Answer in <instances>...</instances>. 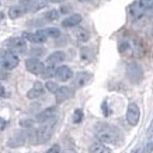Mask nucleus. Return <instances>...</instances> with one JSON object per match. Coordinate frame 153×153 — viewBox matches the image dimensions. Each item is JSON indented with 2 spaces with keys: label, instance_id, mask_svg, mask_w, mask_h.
<instances>
[{
  "label": "nucleus",
  "instance_id": "obj_32",
  "mask_svg": "<svg viewBox=\"0 0 153 153\" xmlns=\"http://www.w3.org/2000/svg\"><path fill=\"white\" fill-rule=\"evenodd\" d=\"M80 1H90V0H80Z\"/></svg>",
  "mask_w": 153,
  "mask_h": 153
},
{
  "label": "nucleus",
  "instance_id": "obj_7",
  "mask_svg": "<svg viewBox=\"0 0 153 153\" xmlns=\"http://www.w3.org/2000/svg\"><path fill=\"white\" fill-rule=\"evenodd\" d=\"M140 120V108L136 102H129L126 108V121L131 126H136Z\"/></svg>",
  "mask_w": 153,
  "mask_h": 153
},
{
  "label": "nucleus",
  "instance_id": "obj_31",
  "mask_svg": "<svg viewBox=\"0 0 153 153\" xmlns=\"http://www.w3.org/2000/svg\"><path fill=\"white\" fill-rule=\"evenodd\" d=\"M4 19V14H0V20H3Z\"/></svg>",
  "mask_w": 153,
  "mask_h": 153
},
{
  "label": "nucleus",
  "instance_id": "obj_22",
  "mask_svg": "<svg viewBox=\"0 0 153 153\" xmlns=\"http://www.w3.org/2000/svg\"><path fill=\"white\" fill-rule=\"evenodd\" d=\"M59 14H60L59 10H49L48 13H45V19L48 21H55V20L59 19Z\"/></svg>",
  "mask_w": 153,
  "mask_h": 153
},
{
  "label": "nucleus",
  "instance_id": "obj_17",
  "mask_svg": "<svg viewBox=\"0 0 153 153\" xmlns=\"http://www.w3.org/2000/svg\"><path fill=\"white\" fill-rule=\"evenodd\" d=\"M25 13H27V9L23 7V6H13V7L9 9V17L11 20L20 19V17H23Z\"/></svg>",
  "mask_w": 153,
  "mask_h": 153
},
{
  "label": "nucleus",
  "instance_id": "obj_20",
  "mask_svg": "<svg viewBox=\"0 0 153 153\" xmlns=\"http://www.w3.org/2000/svg\"><path fill=\"white\" fill-rule=\"evenodd\" d=\"M42 31H44V34H45L47 37H51V38L60 37V31L55 27H49V28H47V30H42Z\"/></svg>",
  "mask_w": 153,
  "mask_h": 153
},
{
  "label": "nucleus",
  "instance_id": "obj_23",
  "mask_svg": "<svg viewBox=\"0 0 153 153\" xmlns=\"http://www.w3.org/2000/svg\"><path fill=\"white\" fill-rule=\"evenodd\" d=\"M45 88H47L49 93H53V94H56V91L59 90V87H58V83H55V82H51V80H48L47 83H45Z\"/></svg>",
  "mask_w": 153,
  "mask_h": 153
},
{
  "label": "nucleus",
  "instance_id": "obj_29",
  "mask_svg": "<svg viewBox=\"0 0 153 153\" xmlns=\"http://www.w3.org/2000/svg\"><path fill=\"white\" fill-rule=\"evenodd\" d=\"M153 150V142H150V143L146 146V149H145V152L143 153H150Z\"/></svg>",
  "mask_w": 153,
  "mask_h": 153
},
{
  "label": "nucleus",
  "instance_id": "obj_30",
  "mask_svg": "<svg viewBox=\"0 0 153 153\" xmlns=\"http://www.w3.org/2000/svg\"><path fill=\"white\" fill-rule=\"evenodd\" d=\"M6 77V73H3V72H0V80H3Z\"/></svg>",
  "mask_w": 153,
  "mask_h": 153
},
{
  "label": "nucleus",
  "instance_id": "obj_1",
  "mask_svg": "<svg viewBox=\"0 0 153 153\" xmlns=\"http://www.w3.org/2000/svg\"><path fill=\"white\" fill-rule=\"evenodd\" d=\"M94 134L98 142L108 145H120L122 142V134L118 128L114 125H110L107 122H98L94 126Z\"/></svg>",
  "mask_w": 153,
  "mask_h": 153
},
{
  "label": "nucleus",
  "instance_id": "obj_2",
  "mask_svg": "<svg viewBox=\"0 0 153 153\" xmlns=\"http://www.w3.org/2000/svg\"><path fill=\"white\" fill-rule=\"evenodd\" d=\"M56 118L55 120H51L45 122L42 126H39L38 129H35L33 134L30 135V139H31V143L34 145H41L45 143L47 140L51 139L52 134H53V126H55Z\"/></svg>",
  "mask_w": 153,
  "mask_h": 153
},
{
  "label": "nucleus",
  "instance_id": "obj_13",
  "mask_svg": "<svg viewBox=\"0 0 153 153\" xmlns=\"http://www.w3.org/2000/svg\"><path fill=\"white\" fill-rule=\"evenodd\" d=\"M44 91H45V87L42 86V83H39V82H37V83L34 84L33 87L30 88L27 91V97L30 98V100H35V98H39L44 94Z\"/></svg>",
  "mask_w": 153,
  "mask_h": 153
},
{
  "label": "nucleus",
  "instance_id": "obj_3",
  "mask_svg": "<svg viewBox=\"0 0 153 153\" xmlns=\"http://www.w3.org/2000/svg\"><path fill=\"white\" fill-rule=\"evenodd\" d=\"M146 11H153V0H135L129 6V13L132 17L139 19Z\"/></svg>",
  "mask_w": 153,
  "mask_h": 153
},
{
  "label": "nucleus",
  "instance_id": "obj_28",
  "mask_svg": "<svg viewBox=\"0 0 153 153\" xmlns=\"http://www.w3.org/2000/svg\"><path fill=\"white\" fill-rule=\"evenodd\" d=\"M33 121H21V125L25 126V128H30V126H33Z\"/></svg>",
  "mask_w": 153,
  "mask_h": 153
},
{
  "label": "nucleus",
  "instance_id": "obj_15",
  "mask_svg": "<svg viewBox=\"0 0 153 153\" xmlns=\"http://www.w3.org/2000/svg\"><path fill=\"white\" fill-rule=\"evenodd\" d=\"M82 20H83V17H82L80 14H70L69 17H66V19L62 21V27H65V28L76 27V25H79V24L82 23Z\"/></svg>",
  "mask_w": 153,
  "mask_h": 153
},
{
  "label": "nucleus",
  "instance_id": "obj_12",
  "mask_svg": "<svg viewBox=\"0 0 153 153\" xmlns=\"http://www.w3.org/2000/svg\"><path fill=\"white\" fill-rule=\"evenodd\" d=\"M55 115H56V107H51V108H47V110H44L42 112H39L37 115V121L45 124L48 121L55 120Z\"/></svg>",
  "mask_w": 153,
  "mask_h": 153
},
{
  "label": "nucleus",
  "instance_id": "obj_16",
  "mask_svg": "<svg viewBox=\"0 0 153 153\" xmlns=\"http://www.w3.org/2000/svg\"><path fill=\"white\" fill-rule=\"evenodd\" d=\"M63 60H65V52L56 51L47 58V63H48V66H56V65H59V63H62Z\"/></svg>",
  "mask_w": 153,
  "mask_h": 153
},
{
  "label": "nucleus",
  "instance_id": "obj_33",
  "mask_svg": "<svg viewBox=\"0 0 153 153\" xmlns=\"http://www.w3.org/2000/svg\"><path fill=\"white\" fill-rule=\"evenodd\" d=\"M51 1H60V0H51Z\"/></svg>",
  "mask_w": 153,
  "mask_h": 153
},
{
  "label": "nucleus",
  "instance_id": "obj_8",
  "mask_svg": "<svg viewBox=\"0 0 153 153\" xmlns=\"http://www.w3.org/2000/svg\"><path fill=\"white\" fill-rule=\"evenodd\" d=\"M25 68H27V70L30 73L33 74H42L44 70H45V65L39 59H35V58L25 60Z\"/></svg>",
  "mask_w": 153,
  "mask_h": 153
},
{
  "label": "nucleus",
  "instance_id": "obj_26",
  "mask_svg": "<svg viewBox=\"0 0 153 153\" xmlns=\"http://www.w3.org/2000/svg\"><path fill=\"white\" fill-rule=\"evenodd\" d=\"M45 153H60V146L59 145H53V146H51Z\"/></svg>",
  "mask_w": 153,
  "mask_h": 153
},
{
  "label": "nucleus",
  "instance_id": "obj_9",
  "mask_svg": "<svg viewBox=\"0 0 153 153\" xmlns=\"http://www.w3.org/2000/svg\"><path fill=\"white\" fill-rule=\"evenodd\" d=\"M55 77L60 82H68V80L73 77V72H72L69 66H59V68H56Z\"/></svg>",
  "mask_w": 153,
  "mask_h": 153
},
{
  "label": "nucleus",
  "instance_id": "obj_19",
  "mask_svg": "<svg viewBox=\"0 0 153 153\" xmlns=\"http://www.w3.org/2000/svg\"><path fill=\"white\" fill-rule=\"evenodd\" d=\"M74 35L77 38V41H80V42H87L90 39V33H88L86 28H82V27H79L76 30Z\"/></svg>",
  "mask_w": 153,
  "mask_h": 153
},
{
  "label": "nucleus",
  "instance_id": "obj_24",
  "mask_svg": "<svg viewBox=\"0 0 153 153\" xmlns=\"http://www.w3.org/2000/svg\"><path fill=\"white\" fill-rule=\"evenodd\" d=\"M37 1L38 0H20V6H23L27 10H30L31 7H34V6L37 4Z\"/></svg>",
  "mask_w": 153,
  "mask_h": 153
},
{
  "label": "nucleus",
  "instance_id": "obj_11",
  "mask_svg": "<svg viewBox=\"0 0 153 153\" xmlns=\"http://www.w3.org/2000/svg\"><path fill=\"white\" fill-rule=\"evenodd\" d=\"M23 38L28 39L30 42H34V44H42L47 41L48 37L44 34V31H37V33H24Z\"/></svg>",
  "mask_w": 153,
  "mask_h": 153
},
{
  "label": "nucleus",
  "instance_id": "obj_21",
  "mask_svg": "<svg viewBox=\"0 0 153 153\" xmlns=\"http://www.w3.org/2000/svg\"><path fill=\"white\" fill-rule=\"evenodd\" d=\"M56 74V68L55 66H47L45 68V70H44V73L41 74L44 79H51V77H53Z\"/></svg>",
  "mask_w": 153,
  "mask_h": 153
},
{
  "label": "nucleus",
  "instance_id": "obj_4",
  "mask_svg": "<svg viewBox=\"0 0 153 153\" xmlns=\"http://www.w3.org/2000/svg\"><path fill=\"white\" fill-rule=\"evenodd\" d=\"M126 77L131 83L134 84H139L143 80V69L139 63L136 62H131L126 66Z\"/></svg>",
  "mask_w": 153,
  "mask_h": 153
},
{
  "label": "nucleus",
  "instance_id": "obj_14",
  "mask_svg": "<svg viewBox=\"0 0 153 153\" xmlns=\"http://www.w3.org/2000/svg\"><path fill=\"white\" fill-rule=\"evenodd\" d=\"M56 102L58 104H62L63 101H66L68 98H70L72 96H73V90L69 87H66V86H63V87H59V90L56 91Z\"/></svg>",
  "mask_w": 153,
  "mask_h": 153
},
{
  "label": "nucleus",
  "instance_id": "obj_18",
  "mask_svg": "<svg viewBox=\"0 0 153 153\" xmlns=\"http://www.w3.org/2000/svg\"><path fill=\"white\" fill-rule=\"evenodd\" d=\"M88 153H111V150L101 142H94L88 146Z\"/></svg>",
  "mask_w": 153,
  "mask_h": 153
},
{
  "label": "nucleus",
  "instance_id": "obj_25",
  "mask_svg": "<svg viewBox=\"0 0 153 153\" xmlns=\"http://www.w3.org/2000/svg\"><path fill=\"white\" fill-rule=\"evenodd\" d=\"M82 120H83V111L82 110H74L73 112V122L74 124H79V122H82Z\"/></svg>",
  "mask_w": 153,
  "mask_h": 153
},
{
  "label": "nucleus",
  "instance_id": "obj_10",
  "mask_svg": "<svg viewBox=\"0 0 153 153\" xmlns=\"http://www.w3.org/2000/svg\"><path fill=\"white\" fill-rule=\"evenodd\" d=\"M91 79H93V76L90 73H87V72H80V73H77L74 76L73 84H74V87H83V86L90 83Z\"/></svg>",
  "mask_w": 153,
  "mask_h": 153
},
{
  "label": "nucleus",
  "instance_id": "obj_5",
  "mask_svg": "<svg viewBox=\"0 0 153 153\" xmlns=\"http://www.w3.org/2000/svg\"><path fill=\"white\" fill-rule=\"evenodd\" d=\"M17 65H19L17 55H14L6 49H0V68H3L6 70H11L14 68H17Z\"/></svg>",
  "mask_w": 153,
  "mask_h": 153
},
{
  "label": "nucleus",
  "instance_id": "obj_6",
  "mask_svg": "<svg viewBox=\"0 0 153 153\" xmlns=\"http://www.w3.org/2000/svg\"><path fill=\"white\" fill-rule=\"evenodd\" d=\"M6 47L11 53H24L27 51V42L24 38L20 37H14V38H9L6 41Z\"/></svg>",
  "mask_w": 153,
  "mask_h": 153
},
{
  "label": "nucleus",
  "instance_id": "obj_27",
  "mask_svg": "<svg viewBox=\"0 0 153 153\" xmlns=\"http://www.w3.org/2000/svg\"><path fill=\"white\" fill-rule=\"evenodd\" d=\"M0 96L1 97H9V93H6V88L3 84H0Z\"/></svg>",
  "mask_w": 153,
  "mask_h": 153
}]
</instances>
